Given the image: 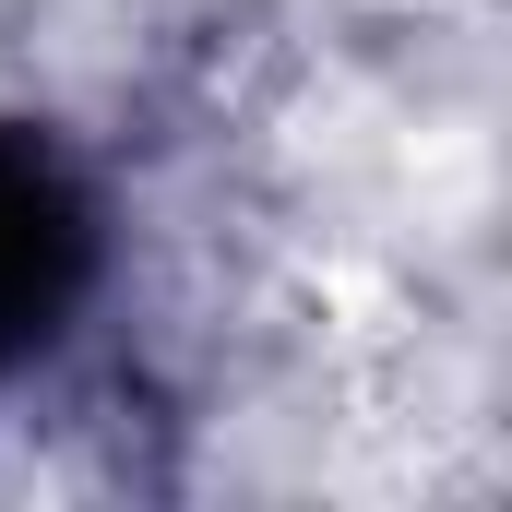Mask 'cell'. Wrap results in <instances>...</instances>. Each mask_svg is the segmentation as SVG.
<instances>
[{"mask_svg": "<svg viewBox=\"0 0 512 512\" xmlns=\"http://www.w3.org/2000/svg\"><path fill=\"white\" fill-rule=\"evenodd\" d=\"M108 298V203L84 155L36 120H0V405L36 382Z\"/></svg>", "mask_w": 512, "mask_h": 512, "instance_id": "cell-1", "label": "cell"}]
</instances>
